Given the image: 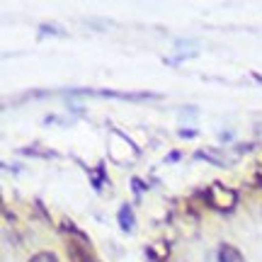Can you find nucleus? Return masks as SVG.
Listing matches in <instances>:
<instances>
[{
	"label": "nucleus",
	"instance_id": "nucleus-1",
	"mask_svg": "<svg viewBox=\"0 0 262 262\" xmlns=\"http://www.w3.org/2000/svg\"><path fill=\"white\" fill-rule=\"evenodd\" d=\"M204 199H206V204L211 206V209H216V211H233V206L238 204L235 189L224 187L221 182L209 185V187L204 189Z\"/></svg>",
	"mask_w": 262,
	"mask_h": 262
},
{
	"label": "nucleus",
	"instance_id": "nucleus-2",
	"mask_svg": "<svg viewBox=\"0 0 262 262\" xmlns=\"http://www.w3.org/2000/svg\"><path fill=\"white\" fill-rule=\"evenodd\" d=\"M66 253H68L71 262H97L95 260V255H93V250H90V243H88V241L68 238V243H66Z\"/></svg>",
	"mask_w": 262,
	"mask_h": 262
},
{
	"label": "nucleus",
	"instance_id": "nucleus-3",
	"mask_svg": "<svg viewBox=\"0 0 262 262\" xmlns=\"http://www.w3.org/2000/svg\"><path fill=\"white\" fill-rule=\"evenodd\" d=\"M117 221H119V226H122L124 233H134V228H136V214H134V206H131V204H122V206H119Z\"/></svg>",
	"mask_w": 262,
	"mask_h": 262
},
{
	"label": "nucleus",
	"instance_id": "nucleus-4",
	"mask_svg": "<svg viewBox=\"0 0 262 262\" xmlns=\"http://www.w3.org/2000/svg\"><path fill=\"white\" fill-rule=\"evenodd\" d=\"M216 260L219 262H245L243 253L231 243H221L219 245V250H216Z\"/></svg>",
	"mask_w": 262,
	"mask_h": 262
},
{
	"label": "nucleus",
	"instance_id": "nucleus-5",
	"mask_svg": "<svg viewBox=\"0 0 262 262\" xmlns=\"http://www.w3.org/2000/svg\"><path fill=\"white\" fill-rule=\"evenodd\" d=\"M61 231H63V233H68L71 238H78V241H88V243H90L88 233H83L80 228H75V224H73V221H68V219H63V221H61Z\"/></svg>",
	"mask_w": 262,
	"mask_h": 262
},
{
	"label": "nucleus",
	"instance_id": "nucleus-6",
	"mask_svg": "<svg viewBox=\"0 0 262 262\" xmlns=\"http://www.w3.org/2000/svg\"><path fill=\"white\" fill-rule=\"evenodd\" d=\"M196 158H199V160H209V163H216V165H228V163H231L228 158L216 156L214 150H196Z\"/></svg>",
	"mask_w": 262,
	"mask_h": 262
},
{
	"label": "nucleus",
	"instance_id": "nucleus-7",
	"mask_svg": "<svg viewBox=\"0 0 262 262\" xmlns=\"http://www.w3.org/2000/svg\"><path fill=\"white\" fill-rule=\"evenodd\" d=\"M29 262H58L56 253H49V250H41V253H34L29 257Z\"/></svg>",
	"mask_w": 262,
	"mask_h": 262
},
{
	"label": "nucleus",
	"instance_id": "nucleus-8",
	"mask_svg": "<svg viewBox=\"0 0 262 262\" xmlns=\"http://www.w3.org/2000/svg\"><path fill=\"white\" fill-rule=\"evenodd\" d=\"M93 175V185H95V189H102V182L107 178H104V165H97V170L95 172H90Z\"/></svg>",
	"mask_w": 262,
	"mask_h": 262
},
{
	"label": "nucleus",
	"instance_id": "nucleus-9",
	"mask_svg": "<svg viewBox=\"0 0 262 262\" xmlns=\"http://www.w3.org/2000/svg\"><path fill=\"white\" fill-rule=\"evenodd\" d=\"M131 185H134V189H136V192H143V189H148L146 185H143V182H141L139 178H134V180H131Z\"/></svg>",
	"mask_w": 262,
	"mask_h": 262
},
{
	"label": "nucleus",
	"instance_id": "nucleus-10",
	"mask_svg": "<svg viewBox=\"0 0 262 262\" xmlns=\"http://www.w3.org/2000/svg\"><path fill=\"white\" fill-rule=\"evenodd\" d=\"M255 182L260 185V189H262V163L257 165V170H255Z\"/></svg>",
	"mask_w": 262,
	"mask_h": 262
}]
</instances>
